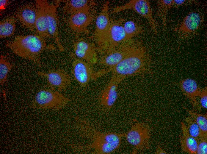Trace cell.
Segmentation results:
<instances>
[{"label": "cell", "mask_w": 207, "mask_h": 154, "mask_svg": "<svg viewBox=\"0 0 207 154\" xmlns=\"http://www.w3.org/2000/svg\"><path fill=\"white\" fill-rule=\"evenodd\" d=\"M124 137L134 147L132 154L142 153L149 148L150 130L148 125L144 122L134 123L127 132L124 133Z\"/></svg>", "instance_id": "8992f818"}, {"label": "cell", "mask_w": 207, "mask_h": 154, "mask_svg": "<svg viewBox=\"0 0 207 154\" xmlns=\"http://www.w3.org/2000/svg\"><path fill=\"white\" fill-rule=\"evenodd\" d=\"M125 20L111 18V25L107 38L104 46L97 49L98 52L104 54L126 41L123 26Z\"/></svg>", "instance_id": "8fae6325"}, {"label": "cell", "mask_w": 207, "mask_h": 154, "mask_svg": "<svg viewBox=\"0 0 207 154\" xmlns=\"http://www.w3.org/2000/svg\"><path fill=\"white\" fill-rule=\"evenodd\" d=\"M143 43L140 40L133 38L126 41L103 54L99 63L110 69L130 55Z\"/></svg>", "instance_id": "5b68a950"}, {"label": "cell", "mask_w": 207, "mask_h": 154, "mask_svg": "<svg viewBox=\"0 0 207 154\" xmlns=\"http://www.w3.org/2000/svg\"><path fill=\"white\" fill-rule=\"evenodd\" d=\"M198 4L197 1L195 0H173L172 7L177 8L181 6Z\"/></svg>", "instance_id": "f1b7e54d"}, {"label": "cell", "mask_w": 207, "mask_h": 154, "mask_svg": "<svg viewBox=\"0 0 207 154\" xmlns=\"http://www.w3.org/2000/svg\"><path fill=\"white\" fill-rule=\"evenodd\" d=\"M10 4V1L8 0H0V12L4 10Z\"/></svg>", "instance_id": "4dcf8cb0"}, {"label": "cell", "mask_w": 207, "mask_h": 154, "mask_svg": "<svg viewBox=\"0 0 207 154\" xmlns=\"http://www.w3.org/2000/svg\"><path fill=\"white\" fill-rule=\"evenodd\" d=\"M173 0H159L157 3L156 14L161 19L165 30L167 26V17L168 11L172 8Z\"/></svg>", "instance_id": "d4e9b609"}, {"label": "cell", "mask_w": 207, "mask_h": 154, "mask_svg": "<svg viewBox=\"0 0 207 154\" xmlns=\"http://www.w3.org/2000/svg\"><path fill=\"white\" fill-rule=\"evenodd\" d=\"M207 138L201 137L197 139L196 154H207Z\"/></svg>", "instance_id": "83f0119b"}, {"label": "cell", "mask_w": 207, "mask_h": 154, "mask_svg": "<svg viewBox=\"0 0 207 154\" xmlns=\"http://www.w3.org/2000/svg\"><path fill=\"white\" fill-rule=\"evenodd\" d=\"M179 85L183 94L189 99L194 108L193 110L200 112L202 108L197 98L200 94L201 89L196 82L193 79L186 78L181 81Z\"/></svg>", "instance_id": "d6986e66"}, {"label": "cell", "mask_w": 207, "mask_h": 154, "mask_svg": "<svg viewBox=\"0 0 207 154\" xmlns=\"http://www.w3.org/2000/svg\"><path fill=\"white\" fill-rule=\"evenodd\" d=\"M93 64L75 58L71 66V73L76 81L82 88H85L92 80L98 78L97 72L95 71Z\"/></svg>", "instance_id": "9c48e42d"}, {"label": "cell", "mask_w": 207, "mask_h": 154, "mask_svg": "<svg viewBox=\"0 0 207 154\" xmlns=\"http://www.w3.org/2000/svg\"><path fill=\"white\" fill-rule=\"evenodd\" d=\"M183 135L179 136L182 150L184 153L196 154L197 147V140L189 133L186 126L181 122Z\"/></svg>", "instance_id": "44dd1931"}, {"label": "cell", "mask_w": 207, "mask_h": 154, "mask_svg": "<svg viewBox=\"0 0 207 154\" xmlns=\"http://www.w3.org/2000/svg\"><path fill=\"white\" fill-rule=\"evenodd\" d=\"M123 81L118 77L111 75L108 84L100 93L98 103L100 109L109 111L116 102L118 97V88Z\"/></svg>", "instance_id": "4fadbf2b"}, {"label": "cell", "mask_w": 207, "mask_h": 154, "mask_svg": "<svg viewBox=\"0 0 207 154\" xmlns=\"http://www.w3.org/2000/svg\"><path fill=\"white\" fill-rule=\"evenodd\" d=\"M186 126L190 134L197 140L203 137L199 127L195 121L191 117L187 116L185 118Z\"/></svg>", "instance_id": "4316f807"}, {"label": "cell", "mask_w": 207, "mask_h": 154, "mask_svg": "<svg viewBox=\"0 0 207 154\" xmlns=\"http://www.w3.org/2000/svg\"><path fill=\"white\" fill-rule=\"evenodd\" d=\"M64 13L70 15L75 13L96 8L97 3L92 0H63Z\"/></svg>", "instance_id": "ffe728a7"}, {"label": "cell", "mask_w": 207, "mask_h": 154, "mask_svg": "<svg viewBox=\"0 0 207 154\" xmlns=\"http://www.w3.org/2000/svg\"><path fill=\"white\" fill-rule=\"evenodd\" d=\"M204 15L198 11L189 12L175 29L179 37L186 40L197 35L204 23Z\"/></svg>", "instance_id": "52a82bcc"}, {"label": "cell", "mask_w": 207, "mask_h": 154, "mask_svg": "<svg viewBox=\"0 0 207 154\" xmlns=\"http://www.w3.org/2000/svg\"><path fill=\"white\" fill-rule=\"evenodd\" d=\"M35 34L44 38L51 37L48 30L47 7L49 3L46 0H36Z\"/></svg>", "instance_id": "e0dca14e"}, {"label": "cell", "mask_w": 207, "mask_h": 154, "mask_svg": "<svg viewBox=\"0 0 207 154\" xmlns=\"http://www.w3.org/2000/svg\"><path fill=\"white\" fill-rule=\"evenodd\" d=\"M134 11L146 19L155 35L158 33L157 25L153 14L152 9L148 0H131L124 4L114 7L111 13H115L126 10Z\"/></svg>", "instance_id": "ba28073f"}, {"label": "cell", "mask_w": 207, "mask_h": 154, "mask_svg": "<svg viewBox=\"0 0 207 154\" xmlns=\"http://www.w3.org/2000/svg\"><path fill=\"white\" fill-rule=\"evenodd\" d=\"M77 129L80 136L89 140V143L73 145L80 153L92 154H110L119 148L124 133H102L87 121L78 118H76Z\"/></svg>", "instance_id": "6da1fadb"}, {"label": "cell", "mask_w": 207, "mask_h": 154, "mask_svg": "<svg viewBox=\"0 0 207 154\" xmlns=\"http://www.w3.org/2000/svg\"><path fill=\"white\" fill-rule=\"evenodd\" d=\"M96 8L78 12L70 15L68 20V25L77 34L89 32L87 28L96 20Z\"/></svg>", "instance_id": "7c38bea8"}, {"label": "cell", "mask_w": 207, "mask_h": 154, "mask_svg": "<svg viewBox=\"0 0 207 154\" xmlns=\"http://www.w3.org/2000/svg\"><path fill=\"white\" fill-rule=\"evenodd\" d=\"M16 22L17 19L14 15L0 21V38L9 37L13 35L15 31Z\"/></svg>", "instance_id": "7402d4cb"}, {"label": "cell", "mask_w": 207, "mask_h": 154, "mask_svg": "<svg viewBox=\"0 0 207 154\" xmlns=\"http://www.w3.org/2000/svg\"><path fill=\"white\" fill-rule=\"evenodd\" d=\"M36 11L35 3H29L18 7L13 15L23 27L33 32L35 29Z\"/></svg>", "instance_id": "2e32d148"}, {"label": "cell", "mask_w": 207, "mask_h": 154, "mask_svg": "<svg viewBox=\"0 0 207 154\" xmlns=\"http://www.w3.org/2000/svg\"><path fill=\"white\" fill-rule=\"evenodd\" d=\"M123 26L126 34V41L134 38L135 36L144 31L143 26L139 23L132 20H126Z\"/></svg>", "instance_id": "603a6c76"}, {"label": "cell", "mask_w": 207, "mask_h": 154, "mask_svg": "<svg viewBox=\"0 0 207 154\" xmlns=\"http://www.w3.org/2000/svg\"><path fill=\"white\" fill-rule=\"evenodd\" d=\"M190 115L191 117L195 121L199 127L203 137L207 138V115L198 113L194 110L189 109L183 107Z\"/></svg>", "instance_id": "cb8c5ba5"}, {"label": "cell", "mask_w": 207, "mask_h": 154, "mask_svg": "<svg viewBox=\"0 0 207 154\" xmlns=\"http://www.w3.org/2000/svg\"><path fill=\"white\" fill-rule=\"evenodd\" d=\"M73 47L77 58L93 65L97 62L98 51L94 44L86 41L83 38H78L73 42Z\"/></svg>", "instance_id": "9a60e30c"}, {"label": "cell", "mask_w": 207, "mask_h": 154, "mask_svg": "<svg viewBox=\"0 0 207 154\" xmlns=\"http://www.w3.org/2000/svg\"><path fill=\"white\" fill-rule=\"evenodd\" d=\"M199 103L202 108L206 109L207 108V87L201 89L199 96Z\"/></svg>", "instance_id": "f546056e"}, {"label": "cell", "mask_w": 207, "mask_h": 154, "mask_svg": "<svg viewBox=\"0 0 207 154\" xmlns=\"http://www.w3.org/2000/svg\"><path fill=\"white\" fill-rule=\"evenodd\" d=\"M70 101L59 92L48 88L37 93L31 106L34 109L59 110L65 107Z\"/></svg>", "instance_id": "277c9868"}, {"label": "cell", "mask_w": 207, "mask_h": 154, "mask_svg": "<svg viewBox=\"0 0 207 154\" xmlns=\"http://www.w3.org/2000/svg\"><path fill=\"white\" fill-rule=\"evenodd\" d=\"M152 63L151 56L143 43L115 66L106 69L108 73H111V75L123 81L129 76L150 73Z\"/></svg>", "instance_id": "7a4b0ae2"}, {"label": "cell", "mask_w": 207, "mask_h": 154, "mask_svg": "<svg viewBox=\"0 0 207 154\" xmlns=\"http://www.w3.org/2000/svg\"><path fill=\"white\" fill-rule=\"evenodd\" d=\"M13 67L9 60L7 56L1 55L0 56V84L3 86L5 83L8 75Z\"/></svg>", "instance_id": "484cf974"}, {"label": "cell", "mask_w": 207, "mask_h": 154, "mask_svg": "<svg viewBox=\"0 0 207 154\" xmlns=\"http://www.w3.org/2000/svg\"><path fill=\"white\" fill-rule=\"evenodd\" d=\"M60 1H56L54 3H49L47 7L48 30L49 33L55 40L59 50L62 51L64 48L60 41L59 35V18L57 8Z\"/></svg>", "instance_id": "ac0fdd59"}, {"label": "cell", "mask_w": 207, "mask_h": 154, "mask_svg": "<svg viewBox=\"0 0 207 154\" xmlns=\"http://www.w3.org/2000/svg\"><path fill=\"white\" fill-rule=\"evenodd\" d=\"M37 74L45 78L48 87L54 90L57 89L60 91L65 90L72 82L70 75L63 69L51 70L46 73L38 71Z\"/></svg>", "instance_id": "5bb4252c"}, {"label": "cell", "mask_w": 207, "mask_h": 154, "mask_svg": "<svg viewBox=\"0 0 207 154\" xmlns=\"http://www.w3.org/2000/svg\"><path fill=\"white\" fill-rule=\"evenodd\" d=\"M155 153L157 154H167L165 150H164L159 146L158 145L156 149Z\"/></svg>", "instance_id": "1f68e13d"}, {"label": "cell", "mask_w": 207, "mask_h": 154, "mask_svg": "<svg viewBox=\"0 0 207 154\" xmlns=\"http://www.w3.org/2000/svg\"><path fill=\"white\" fill-rule=\"evenodd\" d=\"M109 2L107 1L102 7L95 21L94 37L98 46L97 49L102 47L107 40L111 25V18L109 11Z\"/></svg>", "instance_id": "30bf717a"}, {"label": "cell", "mask_w": 207, "mask_h": 154, "mask_svg": "<svg viewBox=\"0 0 207 154\" xmlns=\"http://www.w3.org/2000/svg\"><path fill=\"white\" fill-rule=\"evenodd\" d=\"M4 44L16 55L39 66H41V57L44 51L54 48L52 45H47L45 38L36 34L17 36L6 41Z\"/></svg>", "instance_id": "3957f363"}]
</instances>
